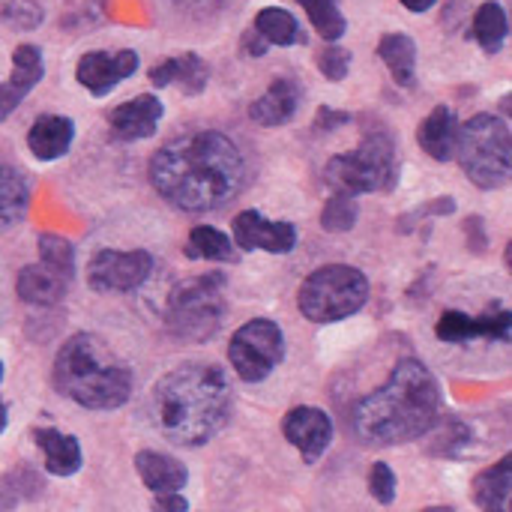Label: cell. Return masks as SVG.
<instances>
[{
    "mask_svg": "<svg viewBox=\"0 0 512 512\" xmlns=\"http://www.w3.org/2000/svg\"><path fill=\"white\" fill-rule=\"evenodd\" d=\"M147 174L171 207L207 213L219 210L243 189L246 159L228 135L201 129L162 144L153 153Z\"/></svg>",
    "mask_w": 512,
    "mask_h": 512,
    "instance_id": "cell-1",
    "label": "cell"
},
{
    "mask_svg": "<svg viewBox=\"0 0 512 512\" xmlns=\"http://www.w3.org/2000/svg\"><path fill=\"white\" fill-rule=\"evenodd\" d=\"M441 384L429 366L399 360L387 384L357 402L351 429L366 447H396L417 441L441 423Z\"/></svg>",
    "mask_w": 512,
    "mask_h": 512,
    "instance_id": "cell-2",
    "label": "cell"
},
{
    "mask_svg": "<svg viewBox=\"0 0 512 512\" xmlns=\"http://www.w3.org/2000/svg\"><path fill=\"white\" fill-rule=\"evenodd\" d=\"M231 384L219 366L183 363L162 375L150 396V417L162 438L177 447H201L231 417Z\"/></svg>",
    "mask_w": 512,
    "mask_h": 512,
    "instance_id": "cell-3",
    "label": "cell"
},
{
    "mask_svg": "<svg viewBox=\"0 0 512 512\" xmlns=\"http://www.w3.org/2000/svg\"><path fill=\"white\" fill-rule=\"evenodd\" d=\"M54 390L87 411L123 408L132 396L129 366L93 333H75L54 357Z\"/></svg>",
    "mask_w": 512,
    "mask_h": 512,
    "instance_id": "cell-4",
    "label": "cell"
},
{
    "mask_svg": "<svg viewBox=\"0 0 512 512\" xmlns=\"http://www.w3.org/2000/svg\"><path fill=\"white\" fill-rule=\"evenodd\" d=\"M225 276L207 273L183 279L171 288L165 303V327L180 342H207L225 321Z\"/></svg>",
    "mask_w": 512,
    "mask_h": 512,
    "instance_id": "cell-5",
    "label": "cell"
},
{
    "mask_svg": "<svg viewBox=\"0 0 512 512\" xmlns=\"http://www.w3.org/2000/svg\"><path fill=\"white\" fill-rule=\"evenodd\" d=\"M465 177L480 189H501L510 180L512 141L507 120L495 114H477L459 123L456 156Z\"/></svg>",
    "mask_w": 512,
    "mask_h": 512,
    "instance_id": "cell-6",
    "label": "cell"
},
{
    "mask_svg": "<svg viewBox=\"0 0 512 512\" xmlns=\"http://www.w3.org/2000/svg\"><path fill=\"white\" fill-rule=\"evenodd\" d=\"M369 300V279L348 264H327L309 273L297 291V309L312 324H336L360 312Z\"/></svg>",
    "mask_w": 512,
    "mask_h": 512,
    "instance_id": "cell-7",
    "label": "cell"
},
{
    "mask_svg": "<svg viewBox=\"0 0 512 512\" xmlns=\"http://www.w3.org/2000/svg\"><path fill=\"white\" fill-rule=\"evenodd\" d=\"M327 186L345 195H369L393 189L396 183V144L387 132H369L360 147L339 153L324 168Z\"/></svg>",
    "mask_w": 512,
    "mask_h": 512,
    "instance_id": "cell-8",
    "label": "cell"
},
{
    "mask_svg": "<svg viewBox=\"0 0 512 512\" xmlns=\"http://www.w3.org/2000/svg\"><path fill=\"white\" fill-rule=\"evenodd\" d=\"M228 360L240 381H246V384L267 381L273 375V369L285 360L282 327L270 318L246 321L228 345Z\"/></svg>",
    "mask_w": 512,
    "mask_h": 512,
    "instance_id": "cell-9",
    "label": "cell"
},
{
    "mask_svg": "<svg viewBox=\"0 0 512 512\" xmlns=\"http://www.w3.org/2000/svg\"><path fill=\"white\" fill-rule=\"evenodd\" d=\"M150 273H153V255L144 249H132V252L99 249L87 264V285L99 294L135 291L150 279Z\"/></svg>",
    "mask_w": 512,
    "mask_h": 512,
    "instance_id": "cell-10",
    "label": "cell"
},
{
    "mask_svg": "<svg viewBox=\"0 0 512 512\" xmlns=\"http://www.w3.org/2000/svg\"><path fill=\"white\" fill-rule=\"evenodd\" d=\"M234 246L246 252L288 255L297 246V228L291 222H270L258 210H243L234 216Z\"/></svg>",
    "mask_w": 512,
    "mask_h": 512,
    "instance_id": "cell-11",
    "label": "cell"
},
{
    "mask_svg": "<svg viewBox=\"0 0 512 512\" xmlns=\"http://www.w3.org/2000/svg\"><path fill=\"white\" fill-rule=\"evenodd\" d=\"M138 72V54L132 48L123 51H87L78 66H75V78L84 90H90L93 96H108L120 81H126L129 75Z\"/></svg>",
    "mask_w": 512,
    "mask_h": 512,
    "instance_id": "cell-12",
    "label": "cell"
},
{
    "mask_svg": "<svg viewBox=\"0 0 512 512\" xmlns=\"http://www.w3.org/2000/svg\"><path fill=\"white\" fill-rule=\"evenodd\" d=\"M282 435L291 447H297L306 465H315L333 444V423L321 408L300 405L282 420Z\"/></svg>",
    "mask_w": 512,
    "mask_h": 512,
    "instance_id": "cell-13",
    "label": "cell"
},
{
    "mask_svg": "<svg viewBox=\"0 0 512 512\" xmlns=\"http://www.w3.org/2000/svg\"><path fill=\"white\" fill-rule=\"evenodd\" d=\"M42 75H45L42 51L36 45H30V42L18 45L12 51V72L0 84V123L24 102V96L42 81Z\"/></svg>",
    "mask_w": 512,
    "mask_h": 512,
    "instance_id": "cell-14",
    "label": "cell"
},
{
    "mask_svg": "<svg viewBox=\"0 0 512 512\" xmlns=\"http://www.w3.org/2000/svg\"><path fill=\"white\" fill-rule=\"evenodd\" d=\"M162 114H165V105L153 93H141L135 99H126L123 105H117L108 114L111 135L117 141H141V138H150L156 132V126H159Z\"/></svg>",
    "mask_w": 512,
    "mask_h": 512,
    "instance_id": "cell-15",
    "label": "cell"
},
{
    "mask_svg": "<svg viewBox=\"0 0 512 512\" xmlns=\"http://www.w3.org/2000/svg\"><path fill=\"white\" fill-rule=\"evenodd\" d=\"M300 99H303V87L288 78V75H279L270 81V87L264 90V96H258L252 105H249V117L258 123V126H282V123H291L297 108H300Z\"/></svg>",
    "mask_w": 512,
    "mask_h": 512,
    "instance_id": "cell-16",
    "label": "cell"
},
{
    "mask_svg": "<svg viewBox=\"0 0 512 512\" xmlns=\"http://www.w3.org/2000/svg\"><path fill=\"white\" fill-rule=\"evenodd\" d=\"M207 81H210V66L195 51L168 57V60L156 63L150 69V84L153 87H171V84H177L186 96L204 93Z\"/></svg>",
    "mask_w": 512,
    "mask_h": 512,
    "instance_id": "cell-17",
    "label": "cell"
},
{
    "mask_svg": "<svg viewBox=\"0 0 512 512\" xmlns=\"http://www.w3.org/2000/svg\"><path fill=\"white\" fill-rule=\"evenodd\" d=\"M72 276L54 270L51 264L39 261V264H27L18 279H15V294L30 303V306H54L60 303V297H66Z\"/></svg>",
    "mask_w": 512,
    "mask_h": 512,
    "instance_id": "cell-18",
    "label": "cell"
},
{
    "mask_svg": "<svg viewBox=\"0 0 512 512\" xmlns=\"http://www.w3.org/2000/svg\"><path fill=\"white\" fill-rule=\"evenodd\" d=\"M417 141L435 162H450L456 156V141H459L456 111L450 105H435L432 114L420 123Z\"/></svg>",
    "mask_w": 512,
    "mask_h": 512,
    "instance_id": "cell-19",
    "label": "cell"
},
{
    "mask_svg": "<svg viewBox=\"0 0 512 512\" xmlns=\"http://www.w3.org/2000/svg\"><path fill=\"white\" fill-rule=\"evenodd\" d=\"M75 138V123L69 117L60 114H42L33 120L30 132H27V147L36 159L42 162H54L60 159Z\"/></svg>",
    "mask_w": 512,
    "mask_h": 512,
    "instance_id": "cell-20",
    "label": "cell"
},
{
    "mask_svg": "<svg viewBox=\"0 0 512 512\" xmlns=\"http://www.w3.org/2000/svg\"><path fill=\"white\" fill-rule=\"evenodd\" d=\"M135 471L141 477V483L159 495V492H180L189 483V471L186 465H180L174 456L168 453H156V450H141L135 456Z\"/></svg>",
    "mask_w": 512,
    "mask_h": 512,
    "instance_id": "cell-21",
    "label": "cell"
},
{
    "mask_svg": "<svg viewBox=\"0 0 512 512\" xmlns=\"http://www.w3.org/2000/svg\"><path fill=\"white\" fill-rule=\"evenodd\" d=\"M36 447L45 456V471L54 477H72L81 471V444L57 429H36Z\"/></svg>",
    "mask_w": 512,
    "mask_h": 512,
    "instance_id": "cell-22",
    "label": "cell"
},
{
    "mask_svg": "<svg viewBox=\"0 0 512 512\" xmlns=\"http://www.w3.org/2000/svg\"><path fill=\"white\" fill-rule=\"evenodd\" d=\"M510 492H512V459L504 456L498 465L486 468L483 474H477L471 498L480 510L504 512L510 510Z\"/></svg>",
    "mask_w": 512,
    "mask_h": 512,
    "instance_id": "cell-23",
    "label": "cell"
},
{
    "mask_svg": "<svg viewBox=\"0 0 512 512\" xmlns=\"http://www.w3.org/2000/svg\"><path fill=\"white\" fill-rule=\"evenodd\" d=\"M378 57L390 69L399 87H414L417 81V42L408 33H387L378 42Z\"/></svg>",
    "mask_w": 512,
    "mask_h": 512,
    "instance_id": "cell-24",
    "label": "cell"
},
{
    "mask_svg": "<svg viewBox=\"0 0 512 512\" xmlns=\"http://www.w3.org/2000/svg\"><path fill=\"white\" fill-rule=\"evenodd\" d=\"M183 255H186L189 261H219V264L237 261L234 240H231L228 234H222L219 228H210V225H195V228L189 231Z\"/></svg>",
    "mask_w": 512,
    "mask_h": 512,
    "instance_id": "cell-25",
    "label": "cell"
},
{
    "mask_svg": "<svg viewBox=\"0 0 512 512\" xmlns=\"http://www.w3.org/2000/svg\"><path fill=\"white\" fill-rule=\"evenodd\" d=\"M474 39L480 42V48L486 54H498L507 42L510 33V18L507 9L498 0H486L477 12H474V24H471Z\"/></svg>",
    "mask_w": 512,
    "mask_h": 512,
    "instance_id": "cell-26",
    "label": "cell"
},
{
    "mask_svg": "<svg viewBox=\"0 0 512 512\" xmlns=\"http://www.w3.org/2000/svg\"><path fill=\"white\" fill-rule=\"evenodd\" d=\"M252 27H255V33H258L267 45H297V42L306 39V36L300 33L297 18H294L288 9H282V6H264V9L255 15Z\"/></svg>",
    "mask_w": 512,
    "mask_h": 512,
    "instance_id": "cell-27",
    "label": "cell"
},
{
    "mask_svg": "<svg viewBox=\"0 0 512 512\" xmlns=\"http://www.w3.org/2000/svg\"><path fill=\"white\" fill-rule=\"evenodd\" d=\"M27 207H30L27 180L15 168L0 165V222L3 225H12V222L24 219Z\"/></svg>",
    "mask_w": 512,
    "mask_h": 512,
    "instance_id": "cell-28",
    "label": "cell"
},
{
    "mask_svg": "<svg viewBox=\"0 0 512 512\" xmlns=\"http://www.w3.org/2000/svg\"><path fill=\"white\" fill-rule=\"evenodd\" d=\"M297 3L306 9V15H309L315 33H318L324 42H339V39L345 36L348 21H345V15H342V9H339V0H297Z\"/></svg>",
    "mask_w": 512,
    "mask_h": 512,
    "instance_id": "cell-29",
    "label": "cell"
},
{
    "mask_svg": "<svg viewBox=\"0 0 512 512\" xmlns=\"http://www.w3.org/2000/svg\"><path fill=\"white\" fill-rule=\"evenodd\" d=\"M42 489H45V486H42L39 474L21 465V468L9 471V474L0 480V510H12V507H18L21 501H33V498L42 495Z\"/></svg>",
    "mask_w": 512,
    "mask_h": 512,
    "instance_id": "cell-30",
    "label": "cell"
},
{
    "mask_svg": "<svg viewBox=\"0 0 512 512\" xmlns=\"http://www.w3.org/2000/svg\"><path fill=\"white\" fill-rule=\"evenodd\" d=\"M357 216H360L357 198L354 195H345V192H336L324 204V210H321V228L324 231H333V234H342V231H351L357 225Z\"/></svg>",
    "mask_w": 512,
    "mask_h": 512,
    "instance_id": "cell-31",
    "label": "cell"
},
{
    "mask_svg": "<svg viewBox=\"0 0 512 512\" xmlns=\"http://www.w3.org/2000/svg\"><path fill=\"white\" fill-rule=\"evenodd\" d=\"M435 336L447 345H468L474 339H480V330H477V318L465 315V312H444L438 327H435Z\"/></svg>",
    "mask_w": 512,
    "mask_h": 512,
    "instance_id": "cell-32",
    "label": "cell"
},
{
    "mask_svg": "<svg viewBox=\"0 0 512 512\" xmlns=\"http://www.w3.org/2000/svg\"><path fill=\"white\" fill-rule=\"evenodd\" d=\"M39 261L51 264L54 270L72 276L75 273V249L69 240L57 234H39Z\"/></svg>",
    "mask_w": 512,
    "mask_h": 512,
    "instance_id": "cell-33",
    "label": "cell"
},
{
    "mask_svg": "<svg viewBox=\"0 0 512 512\" xmlns=\"http://www.w3.org/2000/svg\"><path fill=\"white\" fill-rule=\"evenodd\" d=\"M45 18L36 0H0V21L15 30H33Z\"/></svg>",
    "mask_w": 512,
    "mask_h": 512,
    "instance_id": "cell-34",
    "label": "cell"
},
{
    "mask_svg": "<svg viewBox=\"0 0 512 512\" xmlns=\"http://www.w3.org/2000/svg\"><path fill=\"white\" fill-rule=\"evenodd\" d=\"M351 51H345L342 45L336 42H327L321 51H318V69L327 81H345L348 72H351Z\"/></svg>",
    "mask_w": 512,
    "mask_h": 512,
    "instance_id": "cell-35",
    "label": "cell"
},
{
    "mask_svg": "<svg viewBox=\"0 0 512 512\" xmlns=\"http://www.w3.org/2000/svg\"><path fill=\"white\" fill-rule=\"evenodd\" d=\"M477 330H480V339H489V342H510L512 315L507 309H489L486 315L477 318Z\"/></svg>",
    "mask_w": 512,
    "mask_h": 512,
    "instance_id": "cell-36",
    "label": "cell"
},
{
    "mask_svg": "<svg viewBox=\"0 0 512 512\" xmlns=\"http://www.w3.org/2000/svg\"><path fill=\"white\" fill-rule=\"evenodd\" d=\"M369 495L378 501V504H393L396 501V474L387 462H375L372 465V474H369Z\"/></svg>",
    "mask_w": 512,
    "mask_h": 512,
    "instance_id": "cell-37",
    "label": "cell"
},
{
    "mask_svg": "<svg viewBox=\"0 0 512 512\" xmlns=\"http://www.w3.org/2000/svg\"><path fill=\"white\" fill-rule=\"evenodd\" d=\"M438 444H441V447H435L432 453H441V456H459V453H462V447H468V444H471V429H468L462 420H450V423L444 426V432L438 435Z\"/></svg>",
    "mask_w": 512,
    "mask_h": 512,
    "instance_id": "cell-38",
    "label": "cell"
},
{
    "mask_svg": "<svg viewBox=\"0 0 512 512\" xmlns=\"http://www.w3.org/2000/svg\"><path fill=\"white\" fill-rule=\"evenodd\" d=\"M354 117L348 114V111H333L330 105H321L318 108V114H315V129L318 132H333V129H339V126H348Z\"/></svg>",
    "mask_w": 512,
    "mask_h": 512,
    "instance_id": "cell-39",
    "label": "cell"
},
{
    "mask_svg": "<svg viewBox=\"0 0 512 512\" xmlns=\"http://www.w3.org/2000/svg\"><path fill=\"white\" fill-rule=\"evenodd\" d=\"M153 510L186 512L189 510V501H186L180 492H159V495H156V501H153Z\"/></svg>",
    "mask_w": 512,
    "mask_h": 512,
    "instance_id": "cell-40",
    "label": "cell"
},
{
    "mask_svg": "<svg viewBox=\"0 0 512 512\" xmlns=\"http://www.w3.org/2000/svg\"><path fill=\"white\" fill-rule=\"evenodd\" d=\"M240 42H243V51H246L249 57H264V54L270 51V45L255 33V27H249V30L243 33V39H240Z\"/></svg>",
    "mask_w": 512,
    "mask_h": 512,
    "instance_id": "cell-41",
    "label": "cell"
},
{
    "mask_svg": "<svg viewBox=\"0 0 512 512\" xmlns=\"http://www.w3.org/2000/svg\"><path fill=\"white\" fill-rule=\"evenodd\" d=\"M171 3L189 12H216L219 6H225V0H171Z\"/></svg>",
    "mask_w": 512,
    "mask_h": 512,
    "instance_id": "cell-42",
    "label": "cell"
},
{
    "mask_svg": "<svg viewBox=\"0 0 512 512\" xmlns=\"http://www.w3.org/2000/svg\"><path fill=\"white\" fill-rule=\"evenodd\" d=\"M408 12H426V9H432L438 0H399Z\"/></svg>",
    "mask_w": 512,
    "mask_h": 512,
    "instance_id": "cell-43",
    "label": "cell"
},
{
    "mask_svg": "<svg viewBox=\"0 0 512 512\" xmlns=\"http://www.w3.org/2000/svg\"><path fill=\"white\" fill-rule=\"evenodd\" d=\"M6 423H9V411H6V402L0 399V432L6 429Z\"/></svg>",
    "mask_w": 512,
    "mask_h": 512,
    "instance_id": "cell-44",
    "label": "cell"
},
{
    "mask_svg": "<svg viewBox=\"0 0 512 512\" xmlns=\"http://www.w3.org/2000/svg\"><path fill=\"white\" fill-rule=\"evenodd\" d=\"M0 381H3V360H0Z\"/></svg>",
    "mask_w": 512,
    "mask_h": 512,
    "instance_id": "cell-45",
    "label": "cell"
}]
</instances>
